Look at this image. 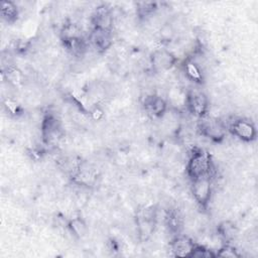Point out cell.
<instances>
[{
	"mask_svg": "<svg viewBox=\"0 0 258 258\" xmlns=\"http://www.w3.org/2000/svg\"><path fill=\"white\" fill-rule=\"evenodd\" d=\"M213 171L214 167L210 154L203 149L194 150L186 164V173L188 177L192 180L206 175L212 176Z\"/></svg>",
	"mask_w": 258,
	"mask_h": 258,
	"instance_id": "6da1fadb",
	"label": "cell"
},
{
	"mask_svg": "<svg viewBox=\"0 0 258 258\" xmlns=\"http://www.w3.org/2000/svg\"><path fill=\"white\" fill-rule=\"evenodd\" d=\"M199 120L198 128L203 136L216 142H219L225 138L227 129L225 124L220 119L206 115Z\"/></svg>",
	"mask_w": 258,
	"mask_h": 258,
	"instance_id": "7a4b0ae2",
	"label": "cell"
},
{
	"mask_svg": "<svg viewBox=\"0 0 258 258\" xmlns=\"http://www.w3.org/2000/svg\"><path fill=\"white\" fill-rule=\"evenodd\" d=\"M213 192L212 176L206 175L191 180V194L196 202L203 208L207 207L211 201Z\"/></svg>",
	"mask_w": 258,
	"mask_h": 258,
	"instance_id": "3957f363",
	"label": "cell"
},
{
	"mask_svg": "<svg viewBox=\"0 0 258 258\" xmlns=\"http://www.w3.org/2000/svg\"><path fill=\"white\" fill-rule=\"evenodd\" d=\"M228 130L238 139L244 142H252L256 139L257 131L255 125L248 119L238 118L229 124Z\"/></svg>",
	"mask_w": 258,
	"mask_h": 258,
	"instance_id": "277c9868",
	"label": "cell"
},
{
	"mask_svg": "<svg viewBox=\"0 0 258 258\" xmlns=\"http://www.w3.org/2000/svg\"><path fill=\"white\" fill-rule=\"evenodd\" d=\"M185 108L190 114L200 119L208 113V97L201 91H189L186 93Z\"/></svg>",
	"mask_w": 258,
	"mask_h": 258,
	"instance_id": "5b68a950",
	"label": "cell"
},
{
	"mask_svg": "<svg viewBox=\"0 0 258 258\" xmlns=\"http://www.w3.org/2000/svg\"><path fill=\"white\" fill-rule=\"evenodd\" d=\"M89 41L91 45L100 53L109 49L113 43L112 30L93 28L89 35Z\"/></svg>",
	"mask_w": 258,
	"mask_h": 258,
	"instance_id": "8992f818",
	"label": "cell"
},
{
	"mask_svg": "<svg viewBox=\"0 0 258 258\" xmlns=\"http://www.w3.org/2000/svg\"><path fill=\"white\" fill-rule=\"evenodd\" d=\"M93 28H102L112 30L113 15L110 8L106 5L98 6L92 14Z\"/></svg>",
	"mask_w": 258,
	"mask_h": 258,
	"instance_id": "52a82bcc",
	"label": "cell"
},
{
	"mask_svg": "<svg viewBox=\"0 0 258 258\" xmlns=\"http://www.w3.org/2000/svg\"><path fill=\"white\" fill-rule=\"evenodd\" d=\"M176 61L175 56L166 49H157L151 55L152 68L157 72L170 70Z\"/></svg>",
	"mask_w": 258,
	"mask_h": 258,
	"instance_id": "ba28073f",
	"label": "cell"
},
{
	"mask_svg": "<svg viewBox=\"0 0 258 258\" xmlns=\"http://www.w3.org/2000/svg\"><path fill=\"white\" fill-rule=\"evenodd\" d=\"M60 131L59 120L52 114H47L44 116L41 122V133L43 140L48 143L58 137Z\"/></svg>",
	"mask_w": 258,
	"mask_h": 258,
	"instance_id": "9c48e42d",
	"label": "cell"
},
{
	"mask_svg": "<svg viewBox=\"0 0 258 258\" xmlns=\"http://www.w3.org/2000/svg\"><path fill=\"white\" fill-rule=\"evenodd\" d=\"M196 243L185 236H177L170 243V250L176 257H190Z\"/></svg>",
	"mask_w": 258,
	"mask_h": 258,
	"instance_id": "30bf717a",
	"label": "cell"
},
{
	"mask_svg": "<svg viewBox=\"0 0 258 258\" xmlns=\"http://www.w3.org/2000/svg\"><path fill=\"white\" fill-rule=\"evenodd\" d=\"M144 108L155 117H162L167 110V102L158 95H148L143 100Z\"/></svg>",
	"mask_w": 258,
	"mask_h": 258,
	"instance_id": "8fae6325",
	"label": "cell"
},
{
	"mask_svg": "<svg viewBox=\"0 0 258 258\" xmlns=\"http://www.w3.org/2000/svg\"><path fill=\"white\" fill-rule=\"evenodd\" d=\"M183 71L188 80L196 84H202L204 82V76L200 66L192 59H186L183 63Z\"/></svg>",
	"mask_w": 258,
	"mask_h": 258,
	"instance_id": "7c38bea8",
	"label": "cell"
},
{
	"mask_svg": "<svg viewBox=\"0 0 258 258\" xmlns=\"http://www.w3.org/2000/svg\"><path fill=\"white\" fill-rule=\"evenodd\" d=\"M218 234L226 243H230L237 237L238 228L232 221H223L218 226Z\"/></svg>",
	"mask_w": 258,
	"mask_h": 258,
	"instance_id": "4fadbf2b",
	"label": "cell"
},
{
	"mask_svg": "<svg viewBox=\"0 0 258 258\" xmlns=\"http://www.w3.org/2000/svg\"><path fill=\"white\" fill-rule=\"evenodd\" d=\"M0 11L2 18L7 22H14L19 15L18 7L12 1H1Z\"/></svg>",
	"mask_w": 258,
	"mask_h": 258,
	"instance_id": "5bb4252c",
	"label": "cell"
},
{
	"mask_svg": "<svg viewBox=\"0 0 258 258\" xmlns=\"http://www.w3.org/2000/svg\"><path fill=\"white\" fill-rule=\"evenodd\" d=\"M80 37H83V36H82V30L78 26V24L74 22H67L66 24H63L60 30V38L62 42L77 39Z\"/></svg>",
	"mask_w": 258,
	"mask_h": 258,
	"instance_id": "9a60e30c",
	"label": "cell"
},
{
	"mask_svg": "<svg viewBox=\"0 0 258 258\" xmlns=\"http://www.w3.org/2000/svg\"><path fill=\"white\" fill-rule=\"evenodd\" d=\"M156 2L141 1L136 4V13L140 19H147L157 10Z\"/></svg>",
	"mask_w": 258,
	"mask_h": 258,
	"instance_id": "2e32d148",
	"label": "cell"
},
{
	"mask_svg": "<svg viewBox=\"0 0 258 258\" xmlns=\"http://www.w3.org/2000/svg\"><path fill=\"white\" fill-rule=\"evenodd\" d=\"M69 230L76 238H83L87 233V225L81 217H76L70 220L68 224Z\"/></svg>",
	"mask_w": 258,
	"mask_h": 258,
	"instance_id": "e0dca14e",
	"label": "cell"
},
{
	"mask_svg": "<svg viewBox=\"0 0 258 258\" xmlns=\"http://www.w3.org/2000/svg\"><path fill=\"white\" fill-rule=\"evenodd\" d=\"M3 74L6 76L7 81L13 86H19L23 83L24 77H23L22 73L17 68L8 67Z\"/></svg>",
	"mask_w": 258,
	"mask_h": 258,
	"instance_id": "ac0fdd59",
	"label": "cell"
},
{
	"mask_svg": "<svg viewBox=\"0 0 258 258\" xmlns=\"http://www.w3.org/2000/svg\"><path fill=\"white\" fill-rule=\"evenodd\" d=\"M166 222L171 231L173 232L179 231V228L181 227V218L176 211L171 210L170 212H168L166 216Z\"/></svg>",
	"mask_w": 258,
	"mask_h": 258,
	"instance_id": "d6986e66",
	"label": "cell"
},
{
	"mask_svg": "<svg viewBox=\"0 0 258 258\" xmlns=\"http://www.w3.org/2000/svg\"><path fill=\"white\" fill-rule=\"evenodd\" d=\"M215 256H216V253H214L213 250L197 244L195 245L190 255V257H195V258H212Z\"/></svg>",
	"mask_w": 258,
	"mask_h": 258,
	"instance_id": "ffe728a7",
	"label": "cell"
},
{
	"mask_svg": "<svg viewBox=\"0 0 258 258\" xmlns=\"http://www.w3.org/2000/svg\"><path fill=\"white\" fill-rule=\"evenodd\" d=\"M216 256L219 257H226V258H238L240 257V254L236 250L235 247L230 245V243H227L226 245L222 246L218 252L216 253Z\"/></svg>",
	"mask_w": 258,
	"mask_h": 258,
	"instance_id": "44dd1931",
	"label": "cell"
},
{
	"mask_svg": "<svg viewBox=\"0 0 258 258\" xmlns=\"http://www.w3.org/2000/svg\"><path fill=\"white\" fill-rule=\"evenodd\" d=\"M4 106L6 107V109H7V111H9L11 114H14V113H17L18 112V106H17V104H15L13 101H11V100H6L5 102H4Z\"/></svg>",
	"mask_w": 258,
	"mask_h": 258,
	"instance_id": "7402d4cb",
	"label": "cell"
},
{
	"mask_svg": "<svg viewBox=\"0 0 258 258\" xmlns=\"http://www.w3.org/2000/svg\"><path fill=\"white\" fill-rule=\"evenodd\" d=\"M91 114L93 115L94 119L98 120V119H100V118L103 116V111H102L100 108H98V107H95V108H94V109L91 111Z\"/></svg>",
	"mask_w": 258,
	"mask_h": 258,
	"instance_id": "603a6c76",
	"label": "cell"
}]
</instances>
